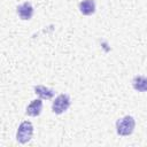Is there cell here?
Listing matches in <instances>:
<instances>
[{"label": "cell", "mask_w": 147, "mask_h": 147, "mask_svg": "<svg viewBox=\"0 0 147 147\" xmlns=\"http://www.w3.org/2000/svg\"><path fill=\"white\" fill-rule=\"evenodd\" d=\"M134 126H136V121L132 116L126 115L119 119H117L116 122V132L119 136H130L133 133L134 131Z\"/></svg>", "instance_id": "obj_1"}, {"label": "cell", "mask_w": 147, "mask_h": 147, "mask_svg": "<svg viewBox=\"0 0 147 147\" xmlns=\"http://www.w3.org/2000/svg\"><path fill=\"white\" fill-rule=\"evenodd\" d=\"M33 134V125L29 121H24L20 124L16 132V140L20 144H26L31 140Z\"/></svg>", "instance_id": "obj_2"}, {"label": "cell", "mask_w": 147, "mask_h": 147, "mask_svg": "<svg viewBox=\"0 0 147 147\" xmlns=\"http://www.w3.org/2000/svg\"><path fill=\"white\" fill-rule=\"evenodd\" d=\"M70 107V96L68 94H60L52 103V110L54 114H63Z\"/></svg>", "instance_id": "obj_3"}, {"label": "cell", "mask_w": 147, "mask_h": 147, "mask_svg": "<svg viewBox=\"0 0 147 147\" xmlns=\"http://www.w3.org/2000/svg\"><path fill=\"white\" fill-rule=\"evenodd\" d=\"M16 9H17V14L21 20H24V21L30 20L33 15V7L30 2H23L20 6H17Z\"/></svg>", "instance_id": "obj_4"}, {"label": "cell", "mask_w": 147, "mask_h": 147, "mask_svg": "<svg viewBox=\"0 0 147 147\" xmlns=\"http://www.w3.org/2000/svg\"><path fill=\"white\" fill-rule=\"evenodd\" d=\"M42 110V101L40 99H36V100H32L30 102V105L26 107V115L29 116H39L40 113Z\"/></svg>", "instance_id": "obj_5"}, {"label": "cell", "mask_w": 147, "mask_h": 147, "mask_svg": "<svg viewBox=\"0 0 147 147\" xmlns=\"http://www.w3.org/2000/svg\"><path fill=\"white\" fill-rule=\"evenodd\" d=\"M79 11L85 15V16H88V15H92L95 13V1L94 0H83L79 2Z\"/></svg>", "instance_id": "obj_6"}, {"label": "cell", "mask_w": 147, "mask_h": 147, "mask_svg": "<svg viewBox=\"0 0 147 147\" xmlns=\"http://www.w3.org/2000/svg\"><path fill=\"white\" fill-rule=\"evenodd\" d=\"M34 93L40 98V99H52L55 94L54 90L53 88H49V87H46L44 85H37L34 86Z\"/></svg>", "instance_id": "obj_7"}, {"label": "cell", "mask_w": 147, "mask_h": 147, "mask_svg": "<svg viewBox=\"0 0 147 147\" xmlns=\"http://www.w3.org/2000/svg\"><path fill=\"white\" fill-rule=\"evenodd\" d=\"M132 86L138 92H147V77L146 76H136L132 79Z\"/></svg>", "instance_id": "obj_8"}]
</instances>
